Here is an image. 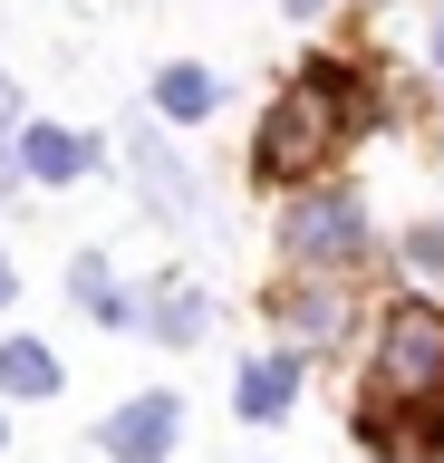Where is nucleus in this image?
I'll return each mask as SVG.
<instances>
[{
  "instance_id": "nucleus-1",
  "label": "nucleus",
  "mask_w": 444,
  "mask_h": 463,
  "mask_svg": "<svg viewBox=\"0 0 444 463\" xmlns=\"http://www.w3.org/2000/svg\"><path fill=\"white\" fill-rule=\"evenodd\" d=\"M367 116V87L338 68V58H309L261 116V145H251V165L261 184H299V174H319L328 155H348V126Z\"/></svg>"
},
{
  "instance_id": "nucleus-2",
  "label": "nucleus",
  "mask_w": 444,
  "mask_h": 463,
  "mask_svg": "<svg viewBox=\"0 0 444 463\" xmlns=\"http://www.w3.org/2000/svg\"><path fill=\"white\" fill-rule=\"evenodd\" d=\"M435 396H444V309L396 299L377 328V357H367V405L396 415V405H435Z\"/></svg>"
},
{
  "instance_id": "nucleus-3",
  "label": "nucleus",
  "mask_w": 444,
  "mask_h": 463,
  "mask_svg": "<svg viewBox=\"0 0 444 463\" xmlns=\"http://www.w3.org/2000/svg\"><path fill=\"white\" fill-rule=\"evenodd\" d=\"M280 260H299V270H357L367 260V203L348 194V184H309V194L280 203Z\"/></svg>"
},
{
  "instance_id": "nucleus-4",
  "label": "nucleus",
  "mask_w": 444,
  "mask_h": 463,
  "mask_svg": "<svg viewBox=\"0 0 444 463\" xmlns=\"http://www.w3.org/2000/svg\"><path fill=\"white\" fill-rule=\"evenodd\" d=\"M184 444V405L165 396V386H146V396H126L107 425H97V454L107 463H165Z\"/></svg>"
},
{
  "instance_id": "nucleus-5",
  "label": "nucleus",
  "mask_w": 444,
  "mask_h": 463,
  "mask_svg": "<svg viewBox=\"0 0 444 463\" xmlns=\"http://www.w3.org/2000/svg\"><path fill=\"white\" fill-rule=\"evenodd\" d=\"M126 174L146 184V203H155L175 232H184V222H203V194H194V174H184V155L155 136V126H136V136H126Z\"/></svg>"
},
{
  "instance_id": "nucleus-6",
  "label": "nucleus",
  "mask_w": 444,
  "mask_h": 463,
  "mask_svg": "<svg viewBox=\"0 0 444 463\" xmlns=\"http://www.w3.org/2000/svg\"><path fill=\"white\" fill-rule=\"evenodd\" d=\"M68 299L97 318V328H146V309H136V289L107 270V251H78L68 260Z\"/></svg>"
},
{
  "instance_id": "nucleus-7",
  "label": "nucleus",
  "mask_w": 444,
  "mask_h": 463,
  "mask_svg": "<svg viewBox=\"0 0 444 463\" xmlns=\"http://www.w3.org/2000/svg\"><path fill=\"white\" fill-rule=\"evenodd\" d=\"M88 165H97L88 136H68V126H20V174H30V184H78Z\"/></svg>"
},
{
  "instance_id": "nucleus-8",
  "label": "nucleus",
  "mask_w": 444,
  "mask_h": 463,
  "mask_svg": "<svg viewBox=\"0 0 444 463\" xmlns=\"http://www.w3.org/2000/svg\"><path fill=\"white\" fill-rule=\"evenodd\" d=\"M232 405L251 415V425L290 415V405H299V357H290V347H280V357H251V367H241V386H232Z\"/></svg>"
},
{
  "instance_id": "nucleus-9",
  "label": "nucleus",
  "mask_w": 444,
  "mask_h": 463,
  "mask_svg": "<svg viewBox=\"0 0 444 463\" xmlns=\"http://www.w3.org/2000/svg\"><path fill=\"white\" fill-rule=\"evenodd\" d=\"M0 386H10V396H20V405L59 396V386H68L59 347H49V338H0Z\"/></svg>"
},
{
  "instance_id": "nucleus-10",
  "label": "nucleus",
  "mask_w": 444,
  "mask_h": 463,
  "mask_svg": "<svg viewBox=\"0 0 444 463\" xmlns=\"http://www.w3.org/2000/svg\"><path fill=\"white\" fill-rule=\"evenodd\" d=\"M338 309H348V299H338V280H309V289H280V299H270V318H290V338L299 347H319V338H338Z\"/></svg>"
},
{
  "instance_id": "nucleus-11",
  "label": "nucleus",
  "mask_w": 444,
  "mask_h": 463,
  "mask_svg": "<svg viewBox=\"0 0 444 463\" xmlns=\"http://www.w3.org/2000/svg\"><path fill=\"white\" fill-rule=\"evenodd\" d=\"M146 328H155L165 347H203V328H213V299H203L194 280H165V289H155V309H146Z\"/></svg>"
},
{
  "instance_id": "nucleus-12",
  "label": "nucleus",
  "mask_w": 444,
  "mask_h": 463,
  "mask_svg": "<svg viewBox=\"0 0 444 463\" xmlns=\"http://www.w3.org/2000/svg\"><path fill=\"white\" fill-rule=\"evenodd\" d=\"M213 107H222V78H213V68H194V58L155 78V116H165V126H194V116H213Z\"/></svg>"
},
{
  "instance_id": "nucleus-13",
  "label": "nucleus",
  "mask_w": 444,
  "mask_h": 463,
  "mask_svg": "<svg viewBox=\"0 0 444 463\" xmlns=\"http://www.w3.org/2000/svg\"><path fill=\"white\" fill-rule=\"evenodd\" d=\"M406 270H415V280H444V222H425L406 241Z\"/></svg>"
},
{
  "instance_id": "nucleus-14",
  "label": "nucleus",
  "mask_w": 444,
  "mask_h": 463,
  "mask_svg": "<svg viewBox=\"0 0 444 463\" xmlns=\"http://www.w3.org/2000/svg\"><path fill=\"white\" fill-rule=\"evenodd\" d=\"M10 299H20V270H10V251H0V309H10Z\"/></svg>"
},
{
  "instance_id": "nucleus-15",
  "label": "nucleus",
  "mask_w": 444,
  "mask_h": 463,
  "mask_svg": "<svg viewBox=\"0 0 444 463\" xmlns=\"http://www.w3.org/2000/svg\"><path fill=\"white\" fill-rule=\"evenodd\" d=\"M10 116H20V97H10V78H0V136H10Z\"/></svg>"
},
{
  "instance_id": "nucleus-16",
  "label": "nucleus",
  "mask_w": 444,
  "mask_h": 463,
  "mask_svg": "<svg viewBox=\"0 0 444 463\" xmlns=\"http://www.w3.org/2000/svg\"><path fill=\"white\" fill-rule=\"evenodd\" d=\"M280 10H290V20H309V10H328V0H280Z\"/></svg>"
},
{
  "instance_id": "nucleus-17",
  "label": "nucleus",
  "mask_w": 444,
  "mask_h": 463,
  "mask_svg": "<svg viewBox=\"0 0 444 463\" xmlns=\"http://www.w3.org/2000/svg\"><path fill=\"white\" fill-rule=\"evenodd\" d=\"M435 68H444V0H435Z\"/></svg>"
},
{
  "instance_id": "nucleus-18",
  "label": "nucleus",
  "mask_w": 444,
  "mask_h": 463,
  "mask_svg": "<svg viewBox=\"0 0 444 463\" xmlns=\"http://www.w3.org/2000/svg\"><path fill=\"white\" fill-rule=\"evenodd\" d=\"M0 444H10V425H0Z\"/></svg>"
}]
</instances>
